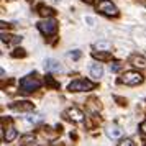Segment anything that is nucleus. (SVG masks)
Listing matches in <instances>:
<instances>
[{
  "label": "nucleus",
  "instance_id": "1",
  "mask_svg": "<svg viewBox=\"0 0 146 146\" xmlns=\"http://www.w3.org/2000/svg\"><path fill=\"white\" fill-rule=\"evenodd\" d=\"M20 90L25 94H30L33 92V90H36V89H40L41 87V80L36 77V76H33V74H30V76H27V77H23V79L20 80Z\"/></svg>",
  "mask_w": 146,
  "mask_h": 146
},
{
  "label": "nucleus",
  "instance_id": "2",
  "mask_svg": "<svg viewBox=\"0 0 146 146\" xmlns=\"http://www.w3.org/2000/svg\"><path fill=\"white\" fill-rule=\"evenodd\" d=\"M120 84H125V86H138L143 82V76L136 71H126L121 77L118 79Z\"/></svg>",
  "mask_w": 146,
  "mask_h": 146
},
{
  "label": "nucleus",
  "instance_id": "3",
  "mask_svg": "<svg viewBox=\"0 0 146 146\" xmlns=\"http://www.w3.org/2000/svg\"><path fill=\"white\" fill-rule=\"evenodd\" d=\"M38 30L44 36H51L58 31V21L53 20V18H46V20H41L38 21Z\"/></svg>",
  "mask_w": 146,
  "mask_h": 146
},
{
  "label": "nucleus",
  "instance_id": "4",
  "mask_svg": "<svg viewBox=\"0 0 146 146\" xmlns=\"http://www.w3.org/2000/svg\"><path fill=\"white\" fill-rule=\"evenodd\" d=\"M94 82L87 79H76L69 84V90L71 92H86V90H92Z\"/></svg>",
  "mask_w": 146,
  "mask_h": 146
},
{
  "label": "nucleus",
  "instance_id": "5",
  "mask_svg": "<svg viewBox=\"0 0 146 146\" xmlns=\"http://www.w3.org/2000/svg\"><path fill=\"white\" fill-rule=\"evenodd\" d=\"M97 10L107 17H118V8L112 3V0H100L99 5H97Z\"/></svg>",
  "mask_w": 146,
  "mask_h": 146
},
{
  "label": "nucleus",
  "instance_id": "6",
  "mask_svg": "<svg viewBox=\"0 0 146 146\" xmlns=\"http://www.w3.org/2000/svg\"><path fill=\"white\" fill-rule=\"evenodd\" d=\"M10 108L12 110H18V112H30V110H33L35 105L31 102H28V100H21V102H15V104H10Z\"/></svg>",
  "mask_w": 146,
  "mask_h": 146
},
{
  "label": "nucleus",
  "instance_id": "7",
  "mask_svg": "<svg viewBox=\"0 0 146 146\" xmlns=\"http://www.w3.org/2000/svg\"><path fill=\"white\" fill-rule=\"evenodd\" d=\"M44 67H46V71H49V72H61L62 71L61 62L56 59H46L44 61Z\"/></svg>",
  "mask_w": 146,
  "mask_h": 146
},
{
  "label": "nucleus",
  "instance_id": "8",
  "mask_svg": "<svg viewBox=\"0 0 146 146\" xmlns=\"http://www.w3.org/2000/svg\"><path fill=\"white\" fill-rule=\"evenodd\" d=\"M130 64L138 67V69H146V58L138 56V54H133L131 58H130Z\"/></svg>",
  "mask_w": 146,
  "mask_h": 146
},
{
  "label": "nucleus",
  "instance_id": "9",
  "mask_svg": "<svg viewBox=\"0 0 146 146\" xmlns=\"http://www.w3.org/2000/svg\"><path fill=\"white\" fill-rule=\"evenodd\" d=\"M89 71H90V76H92L94 79H100L104 76V67H102V64H97V62L92 64Z\"/></svg>",
  "mask_w": 146,
  "mask_h": 146
},
{
  "label": "nucleus",
  "instance_id": "10",
  "mask_svg": "<svg viewBox=\"0 0 146 146\" xmlns=\"http://www.w3.org/2000/svg\"><path fill=\"white\" fill-rule=\"evenodd\" d=\"M67 115H69V118L74 120V121H82V118H84V113L80 112L79 108H69V110H67Z\"/></svg>",
  "mask_w": 146,
  "mask_h": 146
},
{
  "label": "nucleus",
  "instance_id": "11",
  "mask_svg": "<svg viewBox=\"0 0 146 146\" xmlns=\"http://www.w3.org/2000/svg\"><path fill=\"white\" fill-rule=\"evenodd\" d=\"M92 58L94 59H99V61H110L112 59V53L110 51H94L92 53Z\"/></svg>",
  "mask_w": 146,
  "mask_h": 146
},
{
  "label": "nucleus",
  "instance_id": "12",
  "mask_svg": "<svg viewBox=\"0 0 146 146\" xmlns=\"http://www.w3.org/2000/svg\"><path fill=\"white\" fill-rule=\"evenodd\" d=\"M15 138H17V130H15L13 126H8L7 131L3 133V139L5 141H13Z\"/></svg>",
  "mask_w": 146,
  "mask_h": 146
},
{
  "label": "nucleus",
  "instance_id": "13",
  "mask_svg": "<svg viewBox=\"0 0 146 146\" xmlns=\"http://www.w3.org/2000/svg\"><path fill=\"white\" fill-rule=\"evenodd\" d=\"M107 135H108L110 138H120V136L123 135V130L118 128V126H112V128L107 130Z\"/></svg>",
  "mask_w": 146,
  "mask_h": 146
},
{
  "label": "nucleus",
  "instance_id": "14",
  "mask_svg": "<svg viewBox=\"0 0 146 146\" xmlns=\"http://www.w3.org/2000/svg\"><path fill=\"white\" fill-rule=\"evenodd\" d=\"M94 48L97 49V51H110L112 49V44L108 43V41H99V43H95Z\"/></svg>",
  "mask_w": 146,
  "mask_h": 146
},
{
  "label": "nucleus",
  "instance_id": "15",
  "mask_svg": "<svg viewBox=\"0 0 146 146\" xmlns=\"http://www.w3.org/2000/svg\"><path fill=\"white\" fill-rule=\"evenodd\" d=\"M54 10L53 8H48V7H40V15L43 17H49V15H53Z\"/></svg>",
  "mask_w": 146,
  "mask_h": 146
},
{
  "label": "nucleus",
  "instance_id": "16",
  "mask_svg": "<svg viewBox=\"0 0 146 146\" xmlns=\"http://www.w3.org/2000/svg\"><path fill=\"white\" fill-rule=\"evenodd\" d=\"M12 56H13V58H25V56H27V53H25V49H21V48H17L13 53H12Z\"/></svg>",
  "mask_w": 146,
  "mask_h": 146
},
{
  "label": "nucleus",
  "instance_id": "17",
  "mask_svg": "<svg viewBox=\"0 0 146 146\" xmlns=\"http://www.w3.org/2000/svg\"><path fill=\"white\" fill-rule=\"evenodd\" d=\"M118 146H136V145H135V141L131 138H125V139H120Z\"/></svg>",
  "mask_w": 146,
  "mask_h": 146
},
{
  "label": "nucleus",
  "instance_id": "18",
  "mask_svg": "<svg viewBox=\"0 0 146 146\" xmlns=\"http://www.w3.org/2000/svg\"><path fill=\"white\" fill-rule=\"evenodd\" d=\"M120 69H121V64H120V62H113V64H110V72H118Z\"/></svg>",
  "mask_w": 146,
  "mask_h": 146
},
{
  "label": "nucleus",
  "instance_id": "19",
  "mask_svg": "<svg viewBox=\"0 0 146 146\" xmlns=\"http://www.w3.org/2000/svg\"><path fill=\"white\" fill-rule=\"evenodd\" d=\"M40 120H41L40 115H30V117H27V121H30V123H36Z\"/></svg>",
  "mask_w": 146,
  "mask_h": 146
},
{
  "label": "nucleus",
  "instance_id": "20",
  "mask_svg": "<svg viewBox=\"0 0 146 146\" xmlns=\"http://www.w3.org/2000/svg\"><path fill=\"white\" fill-rule=\"evenodd\" d=\"M69 58H72V59H79V58H80V51H79V49L71 51V53H69Z\"/></svg>",
  "mask_w": 146,
  "mask_h": 146
},
{
  "label": "nucleus",
  "instance_id": "21",
  "mask_svg": "<svg viewBox=\"0 0 146 146\" xmlns=\"http://www.w3.org/2000/svg\"><path fill=\"white\" fill-rule=\"evenodd\" d=\"M48 84H49V86H53V87H59V84H56V82H54L53 79H51V77H49V76H48Z\"/></svg>",
  "mask_w": 146,
  "mask_h": 146
},
{
  "label": "nucleus",
  "instance_id": "22",
  "mask_svg": "<svg viewBox=\"0 0 146 146\" xmlns=\"http://www.w3.org/2000/svg\"><path fill=\"white\" fill-rule=\"evenodd\" d=\"M139 130H141V133H145L146 135V121H143V123L139 125Z\"/></svg>",
  "mask_w": 146,
  "mask_h": 146
},
{
  "label": "nucleus",
  "instance_id": "23",
  "mask_svg": "<svg viewBox=\"0 0 146 146\" xmlns=\"http://www.w3.org/2000/svg\"><path fill=\"white\" fill-rule=\"evenodd\" d=\"M82 2H86V3H89V5H90V3H94V0H82Z\"/></svg>",
  "mask_w": 146,
  "mask_h": 146
},
{
  "label": "nucleus",
  "instance_id": "24",
  "mask_svg": "<svg viewBox=\"0 0 146 146\" xmlns=\"http://www.w3.org/2000/svg\"><path fill=\"white\" fill-rule=\"evenodd\" d=\"M53 2H61V0H53Z\"/></svg>",
  "mask_w": 146,
  "mask_h": 146
}]
</instances>
